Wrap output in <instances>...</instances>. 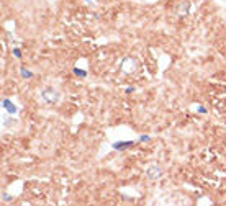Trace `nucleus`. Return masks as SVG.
I'll list each match as a JSON object with an SVG mask.
<instances>
[{
  "instance_id": "obj_1",
  "label": "nucleus",
  "mask_w": 226,
  "mask_h": 206,
  "mask_svg": "<svg viewBox=\"0 0 226 206\" xmlns=\"http://www.w3.org/2000/svg\"><path fill=\"white\" fill-rule=\"evenodd\" d=\"M41 97L43 100H44L46 103H49V105H54V103H58L59 100V92L56 90V88H53V87H46L44 90L41 92Z\"/></svg>"
},
{
  "instance_id": "obj_2",
  "label": "nucleus",
  "mask_w": 226,
  "mask_h": 206,
  "mask_svg": "<svg viewBox=\"0 0 226 206\" xmlns=\"http://www.w3.org/2000/svg\"><path fill=\"white\" fill-rule=\"evenodd\" d=\"M134 146V141H118V142H113L111 147L115 151H126V149L133 147Z\"/></svg>"
},
{
  "instance_id": "obj_3",
  "label": "nucleus",
  "mask_w": 226,
  "mask_h": 206,
  "mask_svg": "<svg viewBox=\"0 0 226 206\" xmlns=\"http://www.w3.org/2000/svg\"><path fill=\"white\" fill-rule=\"evenodd\" d=\"M2 107H4L5 110H7V111L10 113V115H15V113L18 111V110H17V107H15V105H13V103L10 102L8 98H4V100H2Z\"/></svg>"
},
{
  "instance_id": "obj_4",
  "label": "nucleus",
  "mask_w": 226,
  "mask_h": 206,
  "mask_svg": "<svg viewBox=\"0 0 226 206\" xmlns=\"http://www.w3.org/2000/svg\"><path fill=\"white\" fill-rule=\"evenodd\" d=\"M148 177L149 178H157V177H161L162 175V170L157 167V165H152V167H148Z\"/></svg>"
},
{
  "instance_id": "obj_5",
  "label": "nucleus",
  "mask_w": 226,
  "mask_h": 206,
  "mask_svg": "<svg viewBox=\"0 0 226 206\" xmlns=\"http://www.w3.org/2000/svg\"><path fill=\"white\" fill-rule=\"evenodd\" d=\"M189 8H190V4L189 2H184V4L179 7V15H180V17H185V15L189 13Z\"/></svg>"
},
{
  "instance_id": "obj_6",
  "label": "nucleus",
  "mask_w": 226,
  "mask_h": 206,
  "mask_svg": "<svg viewBox=\"0 0 226 206\" xmlns=\"http://www.w3.org/2000/svg\"><path fill=\"white\" fill-rule=\"evenodd\" d=\"M20 74H21V77H23V78H31V77H33V72H30L26 67H20Z\"/></svg>"
},
{
  "instance_id": "obj_7",
  "label": "nucleus",
  "mask_w": 226,
  "mask_h": 206,
  "mask_svg": "<svg viewBox=\"0 0 226 206\" xmlns=\"http://www.w3.org/2000/svg\"><path fill=\"white\" fill-rule=\"evenodd\" d=\"M72 72H74V75H77V77H87V70H82V69H79V67H74L72 69Z\"/></svg>"
},
{
  "instance_id": "obj_8",
  "label": "nucleus",
  "mask_w": 226,
  "mask_h": 206,
  "mask_svg": "<svg viewBox=\"0 0 226 206\" xmlns=\"http://www.w3.org/2000/svg\"><path fill=\"white\" fill-rule=\"evenodd\" d=\"M13 56H15V57H18V59H20V57H21V51H20V49H17V48H15V49H13Z\"/></svg>"
},
{
  "instance_id": "obj_9",
  "label": "nucleus",
  "mask_w": 226,
  "mask_h": 206,
  "mask_svg": "<svg viewBox=\"0 0 226 206\" xmlns=\"http://www.w3.org/2000/svg\"><path fill=\"white\" fill-rule=\"evenodd\" d=\"M2 198H4V201H12V196H10V195H7L5 191L2 193Z\"/></svg>"
},
{
  "instance_id": "obj_10",
  "label": "nucleus",
  "mask_w": 226,
  "mask_h": 206,
  "mask_svg": "<svg viewBox=\"0 0 226 206\" xmlns=\"http://www.w3.org/2000/svg\"><path fill=\"white\" fill-rule=\"evenodd\" d=\"M141 142H149V136H146V134H143V136L139 137Z\"/></svg>"
},
{
  "instance_id": "obj_11",
  "label": "nucleus",
  "mask_w": 226,
  "mask_h": 206,
  "mask_svg": "<svg viewBox=\"0 0 226 206\" xmlns=\"http://www.w3.org/2000/svg\"><path fill=\"white\" fill-rule=\"evenodd\" d=\"M134 90H136L134 87H128V88H126V90H125V92H126V93H133V92H134Z\"/></svg>"
},
{
  "instance_id": "obj_12",
  "label": "nucleus",
  "mask_w": 226,
  "mask_h": 206,
  "mask_svg": "<svg viewBox=\"0 0 226 206\" xmlns=\"http://www.w3.org/2000/svg\"><path fill=\"white\" fill-rule=\"evenodd\" d=\"M198 113H206V108L205 107H200V108H198Z\"/></svg>"
},
{
  "instance_id": "obj_13",
  "label": "nucleus",
  "mask_w": 226,
  "mask_h": 206,
  "mask_svg": "<svg viewBox=\"0 0 226 206\" xmlns=\"http://www.w3.org/2000/svg\"><path fill=\"white\" fill-rule=\"evenodd\" d=\"M85 2H92V0H85Z\"/></svg>"
}]
</instances>
